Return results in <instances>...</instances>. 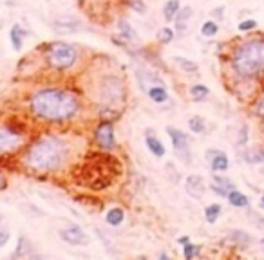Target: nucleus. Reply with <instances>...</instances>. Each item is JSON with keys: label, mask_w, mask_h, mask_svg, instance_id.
Instances as JSON below:
<instances>
[{"label": "nucleus", "mask_w": 264, "mask_h": 260, "mask_svg": "<svg viewBox=\"0 0 264 260\" xmlns=\"http://www.w3.org/2000/svg\"><path fill=\"white\" fill-rule=\"evenodd\" d=\"M228 65L239 85L264 83V34H253L237 42L230 53Z\"/></svg>", "instance_id": "f257e3e1"}, {"label": "nucleus", "mask_w": 264, "mask_h": 260, "mask_svg": "<svg viewBox=\"0 0 264 260\" xmlns=\"http://www.w3.org/2000/svg\"><path fill=\"white\" fill-rule=\"evenodd\" d=\"M31 110L37 118L53 123L73 120L80 110V101L75 94L56 87L40 89L31 98Z\"/></svg>", "instance_id": "f03ea898"}, {"label": "nucleus", "mask_w": 264, "mask_h": 260, "mask_svg": "<svg viewBox=\"0 0 264 260\" xmlns=\"http://www.w3.org/2000/svg\"><path fill=\"white\" fill-rule=\"evenodd\" d=\"M67 146L54 136L38 137L24 154V165L35 172H54L65 163Z\"/></svg>", "instance_id": "7ed1b4c3"}, {"label": "nucleus", "mask_w": 264, "mask_h": 260, "mask_svg": "<svg viewBox=\"0 0 264 260\" xmlns=\"http://www.w3.org/2000/svg\"><path fill=\"white\" fill-rule=\"evenodd\" d=\"M78 60V51L75 46L65 44V42H54L47 51V63L54 70H67L75 65Z\"/></svg>", "instance_id": "20e7f679"}, {"label": "nucleus", "mask_w": 264, "mask_h": 260, "mask_svg": "<svg viewBox=\"0 0 264 260\" xmlns=\"http://www.w3.org/2000/svg\"><path fill=\"white\" fill-rule=\"evenodd\" d=\"M98 92L104 99V103L114 105V103H123L127 98L123 82L118 76H105L100 80L98 83Z\"/></svg>", "instance_id": "39448f33"}, {"label": "nucleus", "mask_w": 264, "mask_h": 260, "mask_svg": "<svg viewBox=\"0 0 264 260\" xmlns=\"http://www.w3.org/2000/svg\"><path fill=\"white\" fill-rule=\"evenodd\" d=\"M167 134L169 137L172 139V144H174V150L181 157V161L190 165V159H192V154H190V137L186 136L183 130L179 128H174V127H167Z\"/></svg>", "instance_id": "423d86ee"}, {"label": "nucleus", "mask_w": 264, "mask_h": 260, "mask_svg": "<svg viewBox=\"0 0 264 260\" xmlns=\"http://www.w3.org/2000/svg\"><path fill=\"white\" fill-rule=\"evenodd\" d=\"M94 141L100 148L112 150L116 146V136H114V125L111 121H102L94 128Z\"/></svg>", "instance_id": "0eeeda50"}, {"label": "nucleus", "mask_w": 264, "mask_h": 260, "mask_svg": "<svg viewBox=\"0 0 264 260\" xmlns=\"http://www.w3.org/2000/svg\"><path fill=\"white\" fill-rule=\"evenodd\" d=\"M22 132L11 127H0V154L13 152L22 144Z\"/></svg>", "instance_id": "6e6552de"}, {"label": "nucleus", "mask_w": 264, "mask_h": 260, "mask_svg": "<svg viewBox=\"0 0 264 260\" xmlns=\"http://www.w3.org/2000/svg\"><path fill=\"white\" fill-rule=\"evenodd\" d=\"M207 161H208V165H210L212 172L224 173V172H228V168H230V159H228V156L223 152V150H217V148L207 150Z\"/></svg>", "instance_id": "1a4fd4ad"}, {"label": "nucleus", "mask_w": 264, "mask_h": 260, "mask_svg": "<svg viewBox=\"0 0 264 260\" xmlns=\"http://www.w3.org/2000/svg\"><path fill=\"white\" fill-rule=\"evenodd\" d=\"M60 239H62L63 242L71 244V246H85V244L89 242L85 231L80 226H71V228H65V230H60Z\"/></svg>", "instance_id": "9d476101"}, {"label": "nucleus", "mask_w": 264, "mask_h": 260, "mask_svg": "<svg viewBox=\"0 0 264 260\" xmlns=\"http://www.w3.org/2000/svg\"><path fill=\"white\" fill-rule=\"evenodd\" d=\"M234 188H237V186L234 184V181H230V179H228L226 175H221V173L214 172V175H212L210 190L214 192L215 195H219V197L226 199L228 192L234 190Z\"/></svg>", "instance_id": "9b49d317"}, {"label": "nucleus", "mask_w": 264, "mask_h": 260, "mask_svg": "<svg viewBox=\"0 0 264 260\" xmlns=\"http://www.w3.org/2000/svg\"><path fill=\"white\" fill-rule=\"evenodd\" d=\"M185 190L190 197L203 199V195H205V192H207L205 179H203L201 175H197V173H192V175H188L185 181Z\"/></svg>", "instance_id": "f8f14e48"}, {"label": "nucleus", "mask_w": 264, "mask_h": 260, "mask_svg": "<svg viewBox=\"0 0 264 260\" xmlns=\"http://www.w3.org/2000/svg\"><path fill=\"white\" fill-rule=\"evenodd\" d=\"M82 27V22L75 17H60L54 20V31L58 33H75V31H80Z\"/></svg>", "instance_id": "ddd939ff"}, {"label": "nucleus", "mask_w": 264, "mask_h": 260, "mask_svg": "<svg viewBox=\"0 0 264 260\" xmlns=\"http://www.w3.org/2000/svg\"><path fill=\"white\" fill-rule=\"evenodd\" d=\"M192 17H194V9L190 8V6L181 8L178 11V15H176V18H174V24H176V31H178L179 34L186 33V29H188V22L192 20Z\"/></svg>", "instance_id": "4468645a"}, {"label": "nucleus", "mask_w": 264, "mask_h": 260, "mask_svg": "<svg viewBox=\"0 0 264 260\" xmlns=\"http://www.w3.org/2000/svg\"><path fill=\"white\" fill-rule=\"evenodd\" d=\"M228 240H230L234 246H237V248H250L253 242V237L250 235V233H246L244 230H230V233H228Z\"/></svg>", "instance_id": "2eb2a0df"}, {"label": "nucleus", "mask_w": 264, "mask_h": 260, "mask_svg": "<svg viewBox=\"0 0 264 260\" xmlns=\"http://www.w3.org/2000/svg\"><path fill=\"white\" fill-rule=\"evenodd\" d=\"M243 161L248 163V165H264V146H252V148H246L244 146L243 150Z\"/></svg>", "instance_id": "dca6fc26"}, {"label": "nucleus", "mask_w": 264, "mask_h": 260, "mask_svg": "<svg viewBox=\"0 0 264 260\" xmlns=\"http://www.w3.org/2000/svg\"><path fill=\"white\" fill-rule=\"evenodd\" d=\"M25 34H27V31L25 29H22L18 24H15L11 29H9V40H11V47L15 51H22V47H24V38Z\"/></svg>", "instance_id": "f3484780"}, {"label": "nucleus", "mask_w": 264, "mask_h": 260, "mask_svg": "<svg viewBox=\"0 0 264 260\" xmlns=\"http://www.w3.org/2000/svg\"><path fill=\"white\" fill-rule=\"evenodd\" d=\"M226 201L230 202V206H234V208H248L250 206V197H248L246 194H243L241 190H237V188L228 192Z\"/></svg>", "instance_id": "a211bd4d"}, {"label": "nucleus", "mask_w": 264, "mask_h": 260, "mask_svg": "<svg viewBox=\"0 0 264 260\" xmlns=\"http://www.w3.org/2000/svg\"><path fill=\"white\" fill-rule=\"evenodd\" d=\"M145 144H147V148L150 150V154H152L154 157H165V154H167L165 144L161 143L156 136H152L150 132L145 136Z\"/></svg>", "instance_id": "6ab92c4d"}, {"label": "nucleus", "mask_w": 264, "mask_h": 260, "mask_svg": "<svg viewBox=\"0 0 264 260\" xmlns=\"http://www.w3.org/2000/svg\"><path fill=\"white\" fill-rule=\"evenodd\" d=\"M147 94H149V98L152 99L154 103H165L167 99H169V92H167L165 85H152L147 89Z\"/></svg>", "instance_id": "aec40b11"}, {"label": "nucleus", "mask_w": 264, "mask_h": 260, "mask_svg": "<svg viewBox=\"0 0 264 260\" xmlns=\"http://www.w3.org/2000/svg\"><path fill=\"white\" fill-rule=\"evenodd\" d=\"M221 213H223V206H221L219 202H212V204H208V206L205 208V219H207L208 224L217 222V219L221 217Z\"/></svg>", "instance_id": "412c9836"}, {"label": "nucleus", "mask_w": 264, "mask_h": 260, "mask_svg": "<svg viewBox=\"0 0 264 260\" xmlns=\"http://www.w3.org/2000/svg\"><path fill=\"white\" fill-rule=\"evenodd\" d=\"M250 110L255 116L257 120H264V89L259 91V94L253 98L252 105H250Z\"/></svg>", "instance_id": "4be33fe9"}, {"label": "nucleus", "mask_w": 264, "mask_h": 260, "mask_svg": "<svg viewBox=\"0 0 264 260\" xmlns=\"http://www.w3.org/2000/svg\"><path fill=\"white\" fill-rule=\"evenodd\" d=\"M190 96L194 101H203V99H207L210 96V89L207 85H203V83H195V85L190 87Z\"/></svg>", "instance_id": "5701e85b"}, {"label": "nucleus", "mask_w": 264, "mask_h": 260, "mask_svg": "<svg viewBox=\"0 0 264 260\" xmlns=\"http://www.w3.org/2000/svg\"><path fill=\"white\" fill-rule=\"evenodd\" d=\"M179 9H181V2H179V0H169L165 4V8H163V17H165V20L172 22Z\"/></svg>", "instance_id": "b1692460"}, {"label": "nucleus", "mask_w": 264, "mask_h": 260, "mask_svg": "<svg viewBox=\"0 0 264 260\" xmlns=\"http://www.w3.org/2000/svg\"><path fill=\"white\" fill-rule=\"evenodd\" d=\"M105 220H107V224H111V226H120L125 220V211L121 210V208H111V210L107 211Z\"/></svg>", "instance_id": "393cba45"}, {"label": "nucleus", "mask_w": 264, "mask_h": 260, "mask_svg": "<svg viewBox=\"0 0 264 260\" xmlns=\"http://www.w3.org/2000/svg\"><path fill=\"white\" fill-rule=\"evenodd\" d=\"M174 62L178 63L179 69L183 70V72H190V75H195L199 70V65L195 62H192V60H186V58L183 56H176L174 58Z\"/></svg>", "instance_id": "a878e982"}, {"label": "nucleus", "mask_w": 264, "mask_h": 260, "mask_svg": "<svg viewBox=\"0 0 264 260\" xmlns=\"http://www.w3.org/2000/svg\"><path fill=\"white\" fill-rule=\"evenodd\" d=\"M29 253H31V242L25 237H20L17 242V249L13 253V258H22V256H27Z\"/></svg>", "instance_id": "bb28decb"}, {"label": "nucleus", "mask_w": 264, "mask_h": 260, "mask_svg": "<svg viewBox=\"0 0 264 260\" xmlns=\"http://www.w3.org/2000/svg\"><path fill=\"white\" fill-rule=\"evenodd\" d=\"M188 128L194 134H203L205 128H207V121H205V118H201V116H192L188 120Z\"/></svg>", "instance_id": "cd10ccee"}, {"label": "nucleus", "mask_w": 264, "mask_h": 260, "mask_svg": "<svg viewBox=\"0 0 264 260\" xmlns=\"http://www.w3.org/2000/svg\"><path fill=\"white\" fill-rule=\"evenodd\" d=\"M217 33H219V22H215V20L203 22V25H201V34L203 36L214 38V36H217Z\"/></svg>", "instance_id": "c85d7f7f"}, {"label": "nucleus", "mask_w": 264, "mask_h": 260, "mask_svg": "<svg viewBox=\"0 0 264 260\" xmlns=\"http://www.w3.org/2000/svg\"><path fill=\"white\" fill-rule=\"evenodd\" d=\"M257 27H259V24H257V20H253V18H244V20H241L239 24H237V31L239 33H255Z\"/></svg>", "instance_id": "c756f323"}, {"label": "nucleus", "mask_w": 264, "mask_h": 260, "mask_svg": "<svg viewBox=\"0 0 264 260\" xmlns=\"http://www.w3.org/2000/svg\"><path fill=\"white\" fill-rule=\"evenodd\" d=\"M118 27H120V33L123 34V38H127V40H138L136 31L132 29V25L128 24L127 20H120V24H118Z\"/></svg>", "instance_id": "7c9ffc66"}, {"label": "nucleus", "mask_w": 264, "mask_h": 260, "mask_svg": "<svg viewBox=\"0 0 264 260\" xmlns=\"http://www.w3.org/2000/svg\"><path fill=\"white\" fill-rule=\"evenodd\" d=\"M199 251H201V246H197V244H192V242L183 244V256H185L186 260H192L194 256H197Z\"/></svg>", "instance_id": "2f4dec72"}, {"label": "nucleus", "mask_w": 264, "mask_h": 260, "mask_svg": "<svg viewBox=\"0 0 264 260\" xmlns=\"http://www.w3.org/2000/svg\"><path fill=\"white\" fill-rule=\"evenodd\" d=\"M174 36H176V31H174L172 27H163L159 33H157V40H159V44H163V46L170 44V42L174 40Z\"/></svg>", "instance_id": "473e14b6"}, {"label": "nucleus", "mask_w": 264, "mask_h": 260, "mask_svg": "<svg viewBox=\"0 0 264 260\" xmlns=\"http://www.w3.org/2000/svg\"><path fill=\"white\" fill-rule=\"evenodd\" d=\"M127 6L130 9H134V11H138V13L147 11V6L143 4V0H127Z\"/></svg>", "instance_id": "72a5a7b5"}, {"label": "nucleus", "mask_w": 264, "mask_h": 260, "mask_svg": "<svg viewBox=\"0 0 264 260\" xmlns=\"http://www.w3.org/2000/svg\"><path fill=\"white\" fill-rule=\"evenodd\" d=\"M250 220H252L259 230H264V217L262 215H259L257 211H250Z\"/></svg>", "instance_id": "f704fd0d"}, {"label": "nucleus", "mask_w": 264, "mask_h": 260, "mask_svg": "<svg viewBox=\"0 0 264 260\" xmlns=\"http://www.w3.org/2000/svg\"><path fill=\"white\" fill-rule=\"evenodd\" d=\"M248 144V127L244 125L243 128H241L239 132V139H237V146H241V148H244Z\"/></svg>", "instance_id": "c9c22d12"}, {"label": "nucleus", "mask_w": 264, "mask_h": 260, "mask_svg": "<svg viewBox=\"0 0 264 260\" xmlns=\"http://www.w3.org/2000/svg\"><path fill=\"white\" fill-rule=\"evenodd\" d=\"M212 17H214L215 22H223L224 20V6H219L212 11Z\"/></svg>", "instance_id": "e433bc0d"}, {"label": "nucleus", "mask_w": 264, "mask_h": 260, "mask_svg": "<svg viewBox=\"0 0 264 260\" xmlns=\"http://www.w3.org/2000/svg\"><path fill=\"white\" fill-rule=\"evenodd\" d=\"M8 242H9V231L0 230V248H4Z\"/></svg>", "instance_id": "4c0bfd02"}, {"label": "nucleus", "mask_w": 264, "mask_h": 260, "mask_svg": "<svg viewBox=\"0 0 264 260\" xmlns=\"http://www.w3.org/2000/svg\"><path fill=\"white\" fill-rule=\"evenodd\" d=\"M178 242H179V244H186V242H190V237H188V235H186V237H179Z\"/></svg>", "instance_id": "58836bf2"}, {"label": "nucleus", "mask_w": 264, "mask_h": 260, "mask_svg": "<svg viewBox=\"0 0 264 260\" xmlns=\"http://www.w3.org/2000/svg\"><path fill=\"white\" fill-rule=\"evenodd\" d=\"M259 208H260V210H262V211H264V192H262V194H260V201H259Z\"/></svg>", "instance_id": "ea45409f"}, {"label": "nucleus", "mask_w": 264, "mask_h": 260, "mask_svg": "<svg viewBox=\"0 0 264 260\" xmlns=\"http://www.w3.org/2000/svg\"><path fill=\"white\" fill-rule=\"evenodd\" d=\"M259 248H260V251L264 253V239H260V240H259Z\"/></svg>", "instance_id": "a19ab883"}, {"label": "nucleus", "mask_w": 264, "mask_h": 260, "mask_svg": "<svg viewBox=\"0 0 264 260\" xmlns=\"http://www.w3.org/2000/svg\"><path fill=\"white\" fill-rule=\"evenodd\" d=\"M4 188V177H2V173H0V190Z\"/></svg>", "instance_id": "79ce46f5"}, {"label": "nucleus", "mask_w": 264, "mask_h": 260, "mask_svg": "<svg viewBox=\"0 0 264 260\" xmlns=\"http://www.w3.org/2000/svg\"><path fill=\"white\" fill-rule=\"evenodd\" d=\"M260 175H262V177H264V166H262V168H260Z\"/></svg>", "instance_id": "37998d69"}]
</instances>
